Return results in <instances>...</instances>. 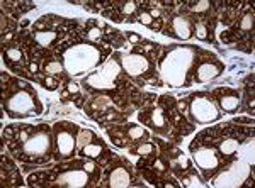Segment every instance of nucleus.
Listing matches in <instances>:
<instances>
[{
    "instance_id": "nucleus-12",
    "label": "nucleus",
    "mask_w": 255,
    "mask_h": 188,
    "mask_svg": "<svg viewBox=\"0 0 255 188\" xmlns=\"http://www.w3.org/2000/svg\"><path fill=\"white\" fill-rule=\"evenodd\" d=\"M213 95H215V100L218 102V109L223 114H237L238 110H240L242 97L235 90L220 88V90H215Z\"/></svg>"
},
{
    "instance_id": "nucleus-1",
    "label": "nucleus",
    "mask_w": 255,
    "mask_h": 188,
    "mask_svg": "<svg viewBox=\"0 0 255 188\" xmlns=\"http://www.w3.org/2000/svg\"><path fill=\"white\" fill-rule=\"evenodd\" d=\"M199 50L189 44H174L158 61V73L172 88H186L192 85V73Z\"/></svg>"
},
{
    "instance_id": "nucleus-32",
    "label": "nucleus",
    "mask_w": 255,
    "mask_h": 188,
    "mask_svg": "<svg viewBox=\"0 0 255 188\" xmlns=\"http://www.w3.org/2000/svg\"><path fill=\"white\" fill-rule=\"evenodd\" d=\"M175 163H179V168H182V171L191 168V163H189L187 156H184V154H179V158H177Z\"/></svg>"
},
{
    "instance_id": "nucleus-29",
    "label": "nucleus",
    "mask_w": 255,
    "mask_h": 188,
    "mask_svg": "<svg viewBox=\"0 0 255 188\" xmlns=\"http://www.w3.org/2000/svg\"><path fill=\"white\" fill-rule=\"evenodd\" d=\"M139 22L145 24V26H148L151 29V26H153V17L150 15V12L141 10V12H139Z\"/></svg>"
},
{
    "instance_id": "nucleus-9",
    "label": "nucleus",
    "mask_w": 255,
    "mask_h": 188,
    "mask_svg": "<svg viewBox=\"0 0 255 188\" xmlns=\"http://www.w3.org/2000/svg\"><path fill=\"white\" fill-rule=\"evenodd\" d=\"M138 121L158 136H168V132H170V122L165 117L163 110L158 107L145 109L138 112Z\"/></svg>"
},
{
    "instance_id": "nucleus-20",
    "label": "nucleus",
    "mask_w": 255,
    "mask_h": 188,
    "mask_svg": "<svg viewBox=\"0 0 255 188\" xmlns=\"http://www.w3.org/2000/svg\"><path fill=\"white\" fill-rule=\"evenodd\" d=\"M3 61L5 63H22L24 61V55H22V51L19 50V48H9V50H5L3 51Z\"/></svg>"
},
{
    "instance_id": "nucleus-24",
    "label": "nucleus",
    "mask_w": 255,
    "mask_h": 188,
    "mask_svg": "<svg viewBox=\"0 0 255 188\" xmlns=\"http://www.w3.org/2000/svg\"><path fill=\"white\" fill-rule=\"evenodd\" d=\"M194 32H196V38L199 41H208L209 34H208V26L204 22H197L194 26Z\"/></svg>"
},
{
    "instance_id": "nucleus-6",
    "label": "nucleus",
    "mask_w": 255,
    "mask_h": 188,
    "mask_svg": "<svg viewBox=\"0 0 255 188\" xmlns=\"http://www.w3.org/2000/svg\"><path fill=\"white\" fill-rule=\"evenodd\" d=\"M114 56L121 64L123 71L139 83L145 80H151L157 73L153 58L146 53H114Z\"/></svg>"
},
{
    "instance_id": "nucleus-30",
    "label": "nucleus",
    "mask_w": 255,
    "mask_h": 188,
    "mask_svg": "<svg viewBox=\"0 0 255 188\" xmlns=\"http://www.w3.org/2000/svg\"><path fill=\"white\" fill-rule=\"evenodd\" d=\"M134 12H136V3L134 2H128L123 5V14H125V17L131 19V15H133Z\"/></svg>"
},
{
    "instance_id": "nucleus-2",
    "label": "nucleus",
    "mask_w": 255,
    "mask_h": 188,
    "mask_svg": "<svg viewBox=\"0 0 255 188\" xmlns=\"http://www.w3.org/2000/svg\"><path fill=\"white\" fill-rule=\"evenodd\" d=\"M58 58L70 76H82L104 64L109 60V50L97 43L79 41L61 50Z\"/></svg>"
},
{
    "instance_id": "nucleus-26",
    "label": "nucleus",
    "mask_w": 255,
    "mask_h": 188,
    "mask_svg": "<svg viewBox=\"0 0 255 188\" xmlns=\"http://www.w3.org/2000/svg\"><path fill=\"white\" fill-rule=\"evenodd\" d=\"M254 27V14H245L240 20V29L242 31H252Z\"/></svg>"
},
{
    "instance_id": "nucleus-27",
    "label": "nucleus",
    "mask_w": 255,
    "mask_h": 188,
    "mask_svg": "<svg viewBox=\"0 0 255 188\" xmlns=\"http://www.w3.org/2000/svg\"><path fill=\"white\" fill-rule=\"evenodd\" d=\"M101 38H102L101 27H90L87 31V41H90V43H97V41H101Z\"/></svg>"
},
{
    "instance_id": "nucleus-4",
    "label": "nucleus",
    "mask_w": 255,
    "mask_h": 188,
    "mask_svg": "<svg viewBox=\"0 0 255 188\" xmlns=\"http://www.w3.org/2000/svg\"><path fill=\"white\" fill-rule=\"evenodd\" d=\"M3 110L10 119H27L43 114V102L29 85H20L3 99Z\"/></svg>"
},
{
    "instance_id": "nucleus-22",
    "label": "nucleus",
    "mask_w": 255,
    "mask_h": 188,
    "mask_svg": "<svg viewBox=\"0 0 255 188\" xmlns=\"http://www.w3.org/2000/svg\"><path fill=\"white\" fill-rule=\"evenodd\" d=\"M43 69L46 71V75H61L65 71L63 64H61L60 60H51V61H46L43 64Z\"/></svg>"
},
{
    "instance_id": "nucleus-17",
    "label": "nucleus",
    "mask_w": 255,
    "mask_h": 188,
    "mask_svg": "<svg viewBox=\"0 0 255 188\" xmlns=\"http://www.w3.org/2000/svg\"><path fill=\"white\" fill-rule=\"evenodd\" d=\"M106 151V144H104V141L102 139H96V141H92V142H89L87 146H84L82 149H79V156L80 158H90V159H94V158H99L102 153Z\"/></svg>"
},
{
    "instance_id": "nucleus-18",
    "label": "nucleus",
    "mask_w": 255,
    "mask_h": 188,
    "mask_svg": "<svg viewBox=\"0 0 255 188\" xmlns=\"http://www.w3.org/2000/svg\"><path fill=\"white\" fill-rule=\"evenodd\" d=\"M240 146H242L240 139H237V137H228V139H223V141L220 142V148H218V149H220L221 156L232 158L233 154H237V153H238Z\"/></svg>"
},
{
    "instance_id": "nucleus-11",
    "label": "nucleus",
    "mask_w": 255,
    "mask_h": 188,
    "mask_svg": "<svg viewBox=\"0 0 255 188\" xmlns=\"http://www.w3.org/2000/svg\"><path fill=\"white\" fill-rule=\"evenodd\" d=\"M92 175L87 173L82 166L79 165V168H72L67 171H61L55 182V187H67V188H85L90 187L94 183Z\"/></svg>"
},
{
    "instance_id": "nucleus-25",
    "label": "nucleus",
    "mask_w": 255,
    "mask_h": 188,
    "mask_svg": "<svg viewBox=\"0 0 255 188\" xmlns=\"http://www.w3.org/2000/svg\"><path fill=\"white\" fill-rule=\"evenodd\" d=\"M134 153H136V154H141V156H148V154L157 153V146L150 144V142H145V144L138 146V148L134 149Z\"/></svg>"
},
{
    "instance_id": "nucleus-23",
    "label": "nucleus",
    "mask_w": 255,
    "mask_h": 188,
    "mask_svg": "<svg viewBox=\"0 0 255 188\" xmlns=\"http://www.w3.org/2000/svg\"><path fill=\"white\" fill-rule=\"evenodd\" d=\"M77 163H79V165H80L85 171H87V173L92 175L94 178H99V177H101V170L97 168V165H96V163H94L90 158H84V159H80V161H77Z\"/></svg>"
},
{
    "instance_id": "nucleus-35",
    "label": "nucleus",
    "mask_w": 255,
    "mask_h": 188,
    "mask_svg": "<svg viewBox=\"0 0 255 188\" xmlns=\"http://www.w3.org/2000/svg\"><path fill=\"white\" fill-rule=\"evenodd\" d=\"M36 69H38V68H36V64H34V63H32V64H31V71H32V73H34V71H36Z\"/></svg>"
},
{
    "instance_id": "nucleus-3",
    "label": "nucleus",
    "mask_w": 255,
    "mask_h": 188,
    "mask_svg": "<svg viewBox=\"0 0 255 188\" xmlns=\"http://www.w3.org/2000/svg\"><path fill=\"white\" fill-rule=\"evenodd\" d=\"M14 156L27 165H46L51 158H55V142L53 132L48 127H39L14 149Z\"/></svg>"
},
{
    "instance_id": "nucleus-15",
    "label": "nucleus",
    "mask_w": 255,
    "mask_h": 188,
    "mask_svg": "<svg viewBox=\"0 0 255 188\" xmlns=\"http://www.w3.org/2000/svg\"><path fill=\"white\" fill-rule=\"evenodd\" d=\"M165 34L179 41H189L194 36V29H192V24L187 17L174 15L170 19V31H165Z\"/></svg>"
},
{
    "instance_id": "nucleus-31",
    "label": "nucleus",
    "mask_w": 255,
    "mask_h": 188,
    "mask_svg": "<svg viewBox=\"0 0 255 188\" xmlns=\"http://www.w3.org/2000/svg\"><path fill=\"white\" fill-rule=\"evenodd\" d=\"M41 85H43L46 90H51V92L58 88V81H56L55 78H44L43 81H41Z\"/></svg>"
},
{
    "instance_id": "nucleus-21",
    "label": "nucleus",
    "mask_w": 255,
    "mask_h": 188,
    "mask_svg": "<svg viewBox=\"0 0 255 188\" xmlns=\"http://www.w3.org/2000/svg\"><path fill=\"white\" fill-rule=\"evenodd\" d=\"M96 139H97V136H96V132H94V130H90V129H80L79 137H77V149H82L84 146H87L89 142L96 141Z\"/></svg>"
},
{
    "instance_id": "nucleus-14",
    "label": "nucleus",
    "mask_w": 255,
    "mask_h": 188,
    "mask_svg": "<svg viewBox=\"0 0 255 188\" xmlns=\"http://www.w3.org/2000/svg\"><path fill=\"white\" fill-rule=\"evenodd\" d=\"M104 187L111 188H126L131 187V171L126 168L123 163H116L106 171Z\"/></svg>"
},
{
    "instance_id": "nucleus-5",
    "label": "nucleus",
    "mask_w": 255,
    "mask_h": 188,
    "mask_svg": "<svg viewBox=\"0 0 255 188\" xmlns=\"http://www.w3.org/2000/svg\"><path fill=\"white\" fill-rule=\"evenodd\" d=\"M53 142H55V159L68 161L77 154V137L80 132V125L70 121H58L53 124Z\"/></svg>"
},
{
    "instance_id": "nucleus-7",
    "label": "nucleus",
    "mask_w": 255,
    "mask_h": 188,
    "mask_svg": "<svg viewBox=\"0 0 255 188\" xmlns=\"http://www.w3.org/2000/svg\"><path fill=\"white\" fill-rule=\"evenodd\" d=\"M123 73V68L116 60V56H109V60L101 68L94 69L90 75H87L82 81V87L89 92H111L116 87V81Z\"/></svg>"
},
{
    "instance_id": "nucleus-28",
    "label": "nucleus",
    "mask_w": 255,
    "mask_h": 188,
    "mask_svg": "<svg viewBox=\"0 0 255 188\" xmlns=\"http://www.w3.org/2000/svg\"><path fill=\"white\" fill-rule=\"evenodd\" d=\"M211 9V3L206 2V0H201V2H197L194 7H192V12H196V14H203V12H206Z\"/></svg>"
},
{
    "instance_id": "nucleus-19",
    "label": "nucleus",
    "mask_w": 255,
    "mask_h": 188,
    "mask_svg": "<svg viewBox=\"0 0 255 188\" xmlns=\"http://www.w3.org/2000/svg\"><path fill=\"white\" fill-rule=\"evenodd\" d=\"M128 136H129L131 141H146L148 137H150V132H148V129H145L143 125H129L128 127Z\"/></svg>"
},
{
    "instance_id": "nucleus-33",
    "label": "nucleus",
    "mask_w": 255,
    "mask_h": 188,
    "mask_svg": "<svg viewBox=\"0 0 255 188\" xmlns=\"http://www.w3.org/2000/svg\"><path fill=\"white\" fill-rule=\"evenodd\" d=\"M67 90H68L70 93H75V95H79L80 87L77 83H73V81H68V83H67Z\"/></svg>"
},
{
    "instance_id": "nucleus-10",
    "label": "nucleus",
    "mask_w": 255,
    "mask_h": 188,
    "mask_svg": "<svg viewBox=\"0 0 255 188\" xmlns=\"http://www.w3.org/2000/svg\"><path fill=\"white\" fill-rule=\"evenodd\" d=\"M191 153L196 166L203 171L206 178H211L220 170L221 166L220 156H218V153L213 148H197V149H191Z\"/></svg>"
},
{
    "instance_id": "nucleus-34",
    "label": "nucleus",
    "mask_w": 255,
    "mask_h": 188,
    "mask_svg": "<svg viewBox=\"0 0 255 188\" xmlns=\"http://www.w3.org/2000/svg\"><path fill=\"white\" fill-rule=\"evenodd\" d=\"M128 36H129V39H131V43H133V44H136V43H139V41H143L138 34H128Z\"/></svg>"
},
{
    "instance_id": "nucleus-13",
    "label": "nucleus",
    "mask_w": 255,
    "mask_h": 188,
    "mask_svg": "<svg viewBox=\"0 0 255 188\" xmlns=\"http://www.w3.org/2000/svg\"><path fill=\"white\" fill-rule=\"evenodd\" d=\"M225 71V64L220 63V61H203L194 68V73H192V83H206V81H211L221 76Z\"/></svg>"
},
{
    "instance_id": "nucleus-16",
    "label": "nucleus",
    "mask_w": 255,
    "mask_h": 188,
    "mask_svg": "<svg viewBox=\"0 0 255 188\" xmlns=\"http://www.w3.org/2000/svg\"><path fill=\"white\" fill-rule=\"evenodd\" d=\"M32 39H34V43L38 44V46L49 50V48H53L61 39V34L58 31H53V29L36 31L34 34H32Z\"/></svg>"
},
{
    "instance_id": "nucleus-8",
    "label": "nucleus",
    "mask_w": 255,
    "mask_h": 188,
    "mask_svg": "<svg viewBox=\"0 0 255 188\" xmlns=\"http://www.w3.org/2000/svg\"><path fill=\"white\" fill-rule=\"evenodd\" d=\"M187 110L191 122L199 125L215 124L223 117V112L218 109V105L213 102V99H209L208 93H192Z\"/></svg>"
}]
</instances>
